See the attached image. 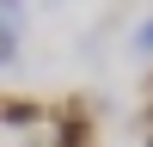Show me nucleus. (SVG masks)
Masks as SVG:
<instances>
[{"instance_id": "3", "label": "nucleus", "mask_w": 153, "mask_h": 147, "mask_svg": "<svg viewBox=\"0 0 153 147\" xmlns=\"http://www.w3.org/2000/svg\"><path fill=\"white\" fill-rule=\"evenodd\" d=\"M147 122H153V98H147Z\"/></svg>"}, {"instance_id": "5", "label": "nucleus", "mask_w": 153, "mask_h": 147, "mask_svg": "<svg viewBox=\"0 0 153 147\" xmlns=\"http://www.w3.org/2000/svg\"><path fill=\"white\" fill-rule=\"evenodd\" d=\"M147 147H153V141H147Z\"/></svg>"}, {"instance_id": "2", "label": "nucleus", "mask_w": 153, "mask_h": 147, "mask_svg": "<svg viewBox=\"0 0 153 147\" xmlns=\"http://www.w3.org/2000/svg\"><path fill=\"white\" fill-rule=\"evenodd\" d=\"M135 49H141V55H153V19L141 24V31H135Z\"/></svg>"}, {"instance_id": "1", "label": "nucleus", "mask_w": 153, "mask_h": 147, "mask_svg": "<svg viewBox=\"0 0 153 147\" xmlns=\"http://www.w3.org/2000/svg\"><path fill=\"white\" fill-rule=\"evenodd\" d=\"M49 117L43 98H25V92H0V129H37Z\"/></svg>"}, {"instance_id": "4", "label": "nucleus", "mask_w": 153, "mask_h": 147, "mask_svg": "<svg viewBox=\"0 0 153 147\" xmlns=\"http://www.w3.org/2000/svg\"><path fill=\"white\" fill-rule=\"evenodd\" d=\"M0 6H6V0H0Z\"/></svg>"}]
</instances>
